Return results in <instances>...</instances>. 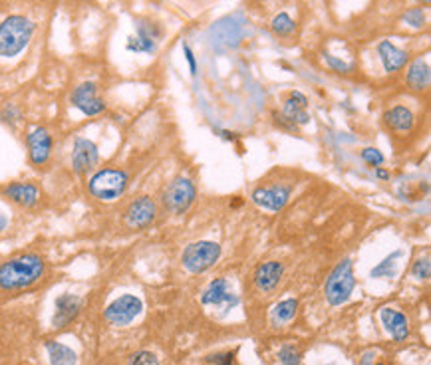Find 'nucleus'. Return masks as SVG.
I'll use <instances>...</instances> for the list:
<instances>
[{"label": "nucleus", "mask_w": 431, "mask_h": 365, "mask_svg": "<svg viewBox=\"0 0 431 365\" xmlns=\"http://www.w3.org/2000/svg\"><path fill=\"white\" fill-rule=\"evenodd\" d=\"M72 106L78 111H82L83 115L93 118L106 111V101L98 96V86L93 82H83L78 88H73L72 96H70Z\"/></svg>", "instance_id": "1a4fd4ad"}, {"label": "nucleus", "mask_w": 431, "mask_h": 365, "mask_svg": "<svg viewBox=\"0 0 431 365\" xmlns=\"http://www.w3.org/2000/svg\"><path fill=\"white\" fill-rule=\"evenodd\" d=\"M354 286H356L354 264H352L350 258H344V260L332 270L328 280H326V286H324L326 300L330 302V306H342V304L348 302V298L352 296Z\"/></svg>", "instance_id": "20e7f679"}, {"label": "nucleus", "mask_w": 431, "mask_h": 365, "mask_svg": "<svg viewBox=\"0 0 431 365\" xmlns=\"http://www.w3.org/2000/svg\"><path fill=\"white\" fill-rule=\"evenodd\" d=\"M404 20L413 28H422L423 22H425V16H423V10L422 9H412L407 10L404 14Z\"/></svg>", "instance_id": "473e14b6"}, {"label": "nucleus", "mask_w": 431, "mask_h": 365, "mask_svg": "<svg viewBox=\"0 0 431 365\" xmlns=\"http://www.w3.org/2000/svg\"><path fill=\"white\" fill-rule=\"evenodd\" d=\"M308 100L306 96L300 93V91H293L285 101V115L286 119H290L294 125H306L310 121V115H308Z\"/></svg>", "instance_id": "6ab92c4d"}, {"label": "nucleus", "mask_w": 431, "mask_h": 365, "mask_svg": "<svg viewBox=\"0 0 431 365\" xmlns=\"http://www.w3.org/2000/svg\"><path fill=\"white\" fill-rule=\"evenodd\" d=\"M28 147V159L34 167H44L52 157V147H54V139L50 135L46 128H34L26 135Z\"/></svg>", "instance_id": "9d476101"}, {"label": "nucleus", "mask_w": 431, "mask_h": 365, "mask_svg": "<svg viewBox=\"0 0 431 365\" xmlns=\"http://www.w3.org/2000/svg\"><path fill=\"white\" fill-rule=\"evenodd\" d=\"M431 0H423V4H425V6H427V4H430Z\"/></svg>", "instance_id": "e433bc0d"}, {"label": "nucleus", "mask_w": 431, "mask_h": 365, "mask_svg": "<svg viewBox=\"0 0 431 365\" xmlns=\"http://www.w3.org/2000/svg\"><path fill=\"white\" fill-rule=\"evenodd\" d=\"M6 227H9V220H6V217H4V215L0 212V235H2L4 230H6Z\"/></svg>", "instance_id": "f704fd0d"}, {"label": "nucleus", "mask_w": 431, "mask_h": 365, "mask_svg": "<svg viewBox=\"0 0 431 365\" xmlns=\"http://www.w3.org/2000/svg\"><path fill=\"white\" fill-rule=\"evenodd\" d=\"M20 118H22V115H20V110L14 103H6V106L2 108V111H0V121L10 125V128H14L20 121Z\"/></svg>", "instance_id": "cd10ccee"}, {"label": "nucleus", "mask_w": 431, "mask_h": 365, "mask_svg": "<svg viewBox=\"0 0 431 365\" xmlns=\"http://www.w3.org/2000/svg\"><path fill=\"white\" fill-rule=\"evenodd\" d=\"M34 36L32 20L20 14H12L0 22V58H14L30 44Z\"/></svg>", "instance_id": "f03ea898"}, {"label": "nucleus", "mask_w": 431, "mask_h": 365, "mask_svg": "<svg viewBox=\"0 0 431 365\" xmlns=\"http://www.w3.org/2000/svg\"><path fill=\"white\" fill-rule=\"evenodd\" d=\"M377 56H380L382 66H384V70L387 73L400 72V70L407 64V60H410L407 52L400 50V48L395 44H392L390 40H382V42L377 44Z\"/></svg>", "instance_id": "f3484780"}, {"label": "nucleus", "mask_w": 431, "mask_h": 365, "mask_svg": "<svg viewBox=\"0 0 431 365\" xmlns=\"http://www.w3.org/2000/svg\"><path fill=\"white\" fill-rule=\"evenodd\" d=\"M376 177L377 179H390V173H387V171H385V169H380V167H377L376 169Z\"/></svg>", "instance_id": "c9c22d12"}, {"label": "nucleus", "mask_w": 431, "mask_h": 365, "mask_svg": "<svg viewBox=\"0 0 431 365\" xmlns=\"http://www.w3.org/2000/svg\"><path fill=\"white\" fill-rule=\"evenodd\" d=\"M2 195L9 199L10 202L19 205L22 209H32L36 207L38 201H40V189L38 185L28 181H20V182H10L2 189Z\"/></svg>", "instance_id": "4468645a"}, {"label": "nucleus", "mask_w": 431, "mask_h": 365, "mask_svg": "<svg viewBox=\"0 0 431 365\" xmlns=\"http://www.w3.org/2000/svg\"><path fill=\"white\" fill-rule=\"evenodd\" d=\"M380 318H382V324L385 326V329L390 331V336L395 339V341H404L410 334V326H407V319H405L404 314H400L397 310H392V308H384L380 312Z\"/></svg>", "instance_id": "aec40b11"}, {"label": "nucleus", "mask_w": 431, "mask_h": 365, "mask_svg": "<svg viewBox=\"0 0 431 365\" xmlns=\"http://www.w3.org/2000/svg\"><path fill=\"white\" fill-rule=\"evenodd\" d=\"M298 308V302L296 300H283L280 304H276L275 310H273V322L275 324H286L294 318Z\"/></svg>", "instance_id": "b1692460"}, {"label": "nucleus", "mask_w": 431, "mask_h": 365, "mask_svg": "<svg viewBox=\"0 0 431 365\" xmlns=\"http://www.w3.org/2000/svg\"><path fill=\"white\" fill-rule=\"evenodd\" d=\"M431 82V72H430V64L417 58L412 66H410V72H407V83L412 90H427Z\"/></svg>", "instance_id": "412c9836"}, {"label": "nucleus", "mask_w": 431, "mask_h": 365, "mask_svg": "<svg viewBox=\"0 0 431 365\" xmlns=\"http://www.w3.org/2000/svg\"><path fill=\"white\" fill-rule=\"evenodd\" d=\"M128 365H159V359L151 351H138L129 357Z\"/></svg>", "instance_id": "c85d7f7f"}, {"label": "nucleus", "mask_w": 431, "mask_h": 365, "mask_svg": "<svg viewBox=\"0 0 431 365\" xmlns=\"http://www.w3.org/2000/svg\"><path fill=\"white\" fill-rule=\"evenodd\" d=\"M288 199H290V189L286 187H260L253 192V202L273 212L285 209Z\"/></svg>", "instance_id": "2eb2a0df"}, {"label": "nucleus", "mask_w": 431, "mask_h": 365, "mask_svg": "<svg viewBox=\"0 0 431 365\" xmlns=\"http://www.w3.org/2000/svg\"><path fill=\"white\" fill-rule=\"evenodd\" d=\"M46 264L34 252L19 255L0 264V290L16 292L30 288L44 276Z\"/></svg>", "instance_id": "f257e3e1"}, {"label": "nucleus", "mask_w": 431, "mask_h": 365, "mask_svg": "<svg viewBox=\"0 0 431 365\" xmlns=\"http://www.w3.org/2000/svg\"><path fill=\"white\" fill-rule=\"evenodd\" d=\"M195 201V185L185 177H177L175 181L167 185L163 192V202L166 207L175 215H181L189 209Z\"/></svg>", "instance_id": "6e6552de"}, {"label": "nucleus", "mask_w": 431, "mask_h": 365, "mask_svg": "<svg viewBox=\"0 0 431 365\" xmlns=\"http://www.w3.org/2000/svg\"><path fill=\"white\" fill-rule=\"evenodd\" d=\"M143 310V304L139 300L138 296H131V294H126V296H120L118 300H113L106 308V319L110 322L111 326H118V328H123V326H129L133 319L138 318L139 314Z\"/></svg>", "instance_id": "0eeeda50"}, {"label": "nucleus", "mask_w": 431, "mask_h": 365, "mask_svg": "<svg viewBox=\"0 0 431 365\" xmlns=\"http://www.w3.org/2000/svg\"><path fill=\"white\" fill-rule=\"evenodd\" d=\"M324 60H326V64L330 66L334 72L340 73H348L354 70V64H348V62H344V60H340L336 56L332 54H324Z\"/></svg>", "instance_id": "7c9ffc66"}, {"label": "nucleus", "mask_w": 431, "mask_h": 365, "mask_svg": "<svg viewBox=\"0 0 431 365\" xmlns=\"http://www.w3.org/2000/svg\"><path fill=\"white\" fill-rule=\"evenodd\" d=\"M220 256V247L211 240H201V242H193L183 250L181 262L191 274H201L209 270Z\"/></svg>", "instance_id": "39448f33"}, {"label": "nucleus", "mask_w": 431, "mask_h": 365, "mask_svg": "<svg viewBox=\"0 0 431 365\" xmlns=\"http://www.w3.org/2000/svg\"><path fill=\"white\" fill-rule=\"evenodd\" d=\"M157 217V207L151 197H139L136 201L128 205V209L123 212V220L129 228L141 230L147 228Z\"/></svg>", "instance_id": "f8f14e48"}, {"label": "nucleus", "mask_w": 431, "mask_h": 365, "mask_svg": "<svg viewBox=\"0 0 431 365\" xmlns=\"http://www.w3.org/2000/svg\"><path fill=\"white\" fill-rule=\"evenodd\" d=\"M400 258V252L395 250V252H392V255L387 256V258H384L380 264L376 266V268H372V278H392V276H395V260Z\"/></svg>", "instance_id": "393cba45"}, {"label": "nucleus", "mask_w": 431, "mask_h": 365, "mask_svg": "<svg viewBox=\"0 0 431 365\" xmlns=\"http://www.w3.org/2000/svg\"><path fill=\"white\" fill-rule=\"evenodd\" d=\"M161 36H163V30L157 22L138 20L136 22V36L128 38V50L136 52V54H156Z\"/></svg>", "instance_id": "423d86ee"}, {"label": "nucleus", "mask_w": 431, "mask_h": 365, "mask_svg": "<svg viewBox=\"0 0 431 365\" xmlns=\"http://www.w3.org/2000/svg\"><path fill=\"white\" fill-rule=\"evenodd\" d=\"M278 359L283 365H300L303 364V354L293 346H285L278 351Z\"/></svg>", "instance_id": "bb28decb"}, {"label": "nucleus", "mask_w": 431, "mask_h": 365, "mask_svg": "<svg viewBox=\"0 0 431 365\" xmlns=\"http://www.w3.org/2000/svg\"><path fill=\"white\" fill-rule=\"evenodd\" d=\"M183 52H185V58H187V62H189V70H191V76H197V62H195V54H193V50L189 48V44H187V42L183 44Z\"/></svg>", "instance_id": "72a5a7b5"}, {"label": "nucleus", "mask_w": 431, "mask_h": 365, "mask_svg": "<svg viewBox=\"0 0 431 365\" xmlns=\"http://www.w3.org/2000/svg\"><path fill=\"white\" fill-rule=\"evenodd\" d=\"M82 310V300L73 294H62L58 300H56L54 306V318H52V324H54L56 329L66 328L70 322L78 318V314Z\"/></svg>", "instance_id": "dca6fc26"}, {"label": "nucleus", "mask_w": 431, "mask_h": 365, "mask_svg": "<svg viewBox=\"0 0 431 365\" xmlns=\"http://www.w3.org/2000/svg\"><path fill=\"white\" fill-rule=\"evenodd\" d=\"M412 274L417 280H430L431 276V264L427 258H420L412 268Z\"/></svg>", "instance_id": "c756f323"}, {"label": "nucleus", "mask_w": 431, "mask_h": 365, "mask_svg": "<svg viewBox=\"0 0 431 365\" xmlns=\"http://www.w3.org/2000/svg\"><path fill=\"white\" fill-rule=\"evenodd\" d=\"M385 123L390 125L395 131H410L413 128V123H415V119H413V113L404 106H395L392 110L387 111L384 115Z\"/></svg>", "instance_id": "4be33fe9"}, {"label": "nucleus", "mask_w": 431, "mask_h": 365, "mask_svg": "<svg viewBox=\"0 0 431 365\" xmlns=\"http://www.w3.org/2000/svg\"><path fill=\"white\" fill-rule=\"evenodd\" d=\"M201 302L205 306H223L225 310H230L239 304V298L230 292L229 282L225 278H215L201 296Z\"/></svg>", "instance_id": "ddd939ff"}, {"label": "nucleus", "mask_w": 431, "mask_h": 365, "mask_svg": "<svg viewBox=\"0 0 431 365\" xmlns=\"http://www.w3.org/2000/svg\"><path fill=\"white\" fill-rule=\"evenodd\" d=\"M46 351L50 357V365H76L78 364V356L76 351L70 349L64 344L58 341H46Z\"/></svg>", "instance_id": "5701e85b"}, {"label": "nucleus", "mask_w": 431, "mask_h": 365, "mask_svg": "<svg viewBox=\"0 0 431 365\" xmlns=\"http://www.w3.org/2000/svg\"><path fill=\"white\" fill-rule=\"evenodd\" d=\"M273 32L275 34H278V36H290L294 32V28H296V24H294V20L286 14V12H280V14H276L275 19H273Z\"/></svg>", "instance_id": "a878e982"}, {"label": "nucleus", "mask_w": 431, "mask_h": 365, "mask_svg": "<svg viewBox=\"0 0 431 365\" xmlns=\"http://www.w3.org/2000/svg\"><path fill=\"white\" fill-rule=\"evenodd\" d=\"M283 274H285V266L276 260H270V262L258 266L257 272H255V284L263 292H273L278 282L283 280Z\"/></svg>", "instance_id": "a211bd4d"}, {"label": "nucleus", "mask_w": 431, "mask_h": 365, "mask_svg": "<svg viewBox=\"0 0 431 365\" xmlns=\"http://www.w3.org/2000/svg\"><path fill=\"white\" fill-rule=\"evenodd\" d=\"M100 163V151L98 145L86 139V137H76L72 147V169L76 175H88Z\"/></svg>", "instance_id": "9b49d317"}, {"label": "nucleus", "mask_w": 431, "mask_h": 365, "mask_svg": "<svg viewBox=\"0 0 431 365\" xmlns=\"http://www.w3.org/2000/svg\"><path fill=\"white\" fill-rule=\"evenodd\" d=\"M128 173L121 171V169H116V167H103L100 171L90 177L88 181V191L92 195L93 199L98 201H116L120 199L121 195L128 189Z\"/></svg>", "instance_id": "7ed1b4c3"}, {"label": "nucleus", "mask_w": 431, "mask_h": 365, "mask_svg": "<svg viewBox=\"0 0 431 365\" xmlns=\"http://www.w3.org/2000/svg\"><path fill=\"white\" fill-rule=\"evenodd\" d=\"M362 159L366 161L370 167H380V165L384 163V155H382V151H377V149H374V147H367V149H364L362 151Z\"/></svg>", "instance_id": "2f4dec72"}]
</instances>
